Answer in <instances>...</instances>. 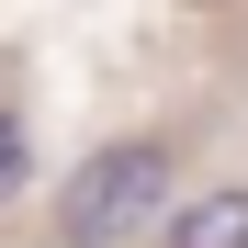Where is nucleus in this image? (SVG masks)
Instances as JSON below:
<instances>
[{
    "label": "nucleus",
    "instance_id": "f257e3e1",
    "mask_svg": "<svg viewBox=\"0 0 248 248\" xmlns=\"http://www.w3.org/2000/svg\"><path fill=\"white\" fill-rule=\"evenodd\" d=\"M170 215H181V158L158 147V136H124L102 158H79L68 192H57V237L68 248H113V237L170 226Z\"/></svg>",
    "mask_w": 248,
    "mask_h": 248
},
{
    "label": "nucleus",
    "instance_id": "f03ea898",
    "mask_svg": "<svg viewBox=\"0 0 248 248\" xmlns=\"http://www.w3.org/2000/svg\"><path fill=\"white\" fill-rule=\"evenodd\" d=\"M170 248H248V181H215V192H192L170 226H158Z\"/></svg>",
    "mask_w": 248,
    "mask_h": 248
},
{
    "label": "nucleus",
    "instance_id": "7ed1b4c3",
    "mask_svg": "<svg viewBox=\"0 0 248 248\" xmlns=\"http://www.w3.org/2000/svg\"><path fill=\"white\" fill-rule=\"evenodd\" d=\"M23 170H34V136H23V113H0V203L23 192Z\"/></svg>",
    "mask_w": 248,
    "mask_h": 248
}]
</instances>
